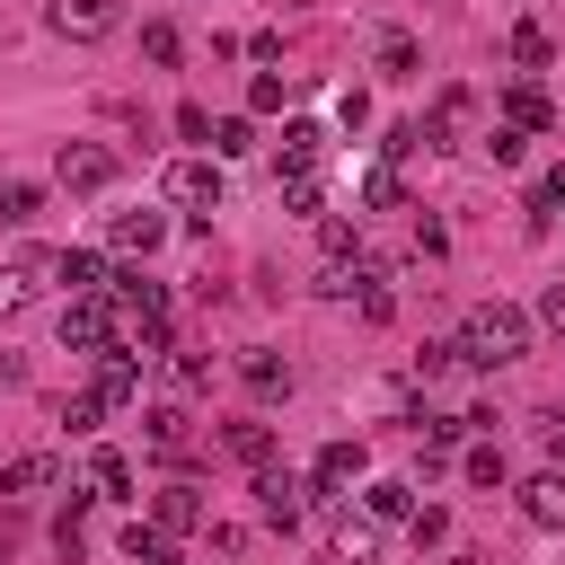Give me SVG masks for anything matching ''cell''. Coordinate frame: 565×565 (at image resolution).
<instances>
[{
  "mask_svg": "<svg viewBox=\"0 0 565 565\" xmlns=\"http://www.w3.org/2000/svg\"><path fill=\"white\" fill-rule=\"evenodd\" d=\"M530 335H539L530 309H512V300H477V309L459 318V344H450V353H459L468 371H512V362L530 353Z\"/></svg>",
  "mask_w": 565,
  "mask_h": 565,
  "instance_id": "1",
  "label": "cell"
},
{
  "mask_svg": "<svg viewBox=\"0 0 565 565\" xmlns=\"http://www.w3.org/2000/svg\"><path fill=\"white\" fill-rule=\"evenodd\" d=\"M159 194L212 221V212H221V159H168V177H159Z\"/></svg>",
  "mask_w": 565,
  "mask_h": 565,
  "instance_id": "2",
  "label": "cell"
},
{
  "mask_svg": "<svg viewBox=\"0 0 565 565\" xmlns=\"http://www.w3.org/2000/svg\"><path fill=\"white\" fill-rule=\"evenodd\" d=\"M62 344H79V353H106V344H115V318H106L97 291H71V300H62Z\"/></svg>",
  "mask_w": 565,
  "mask_h": 565,
  "instance_id": "3",
  "label": "cell"
},
{
  "mask_svg": "<svg viewBox=\"0 0 565 565\" xmlns=\"http://www.w3.org/2000/svg\"><path fill=\"white\" fill-rule=\"evenodd\" d=\"M256 512H265L274 530H300V512H309V486H300L291 468H256Z\"/></svg>",
  "mask_w": 565,
  "mask_h": 565,
  "instance_id": "4",
  "label": "cell"
},
{
  "mask_svg": "<svg viewBox=\"0 0 565 565\" xmlns=\"http://www.w3.org/2000/svg\"><path fill=\"white\" fill-rule=\"evenodd\" d=\"M115 26H124L115 0H53V35H71V44H106Z\"/></svg>",
  "mask_w": 565,
  "mask_h": 565,
  "instance_id": "5",
  "label": "cell"
},
{
  "mask_svg": "<svg viewBox=\"0 0 565 565\" xmlns=\"http://www.w3.org/2000/svg\"><path fill=\"white\" fill-rule=\"evenodd\" d=\"M318 159H327V132H318L309 115H291L282 141H274V168H282V177H318Z\"/></svg>",
  "mask_w": 565,
  "mask_h": 565,
  "instance_id": "6",
  "label": "cell"
},
{
  "mask_svg": "<svg viewBox=\"0 0 565 565\" xmlns=\"http://www.w3.org/2000/svg\"><path fill=\"white\" fill-rule=\"evenodd\" d=\"M362 468H371V459H362V441H327V450H318V468H309V494H327V503H335L344 486H362Z\"/></svg>",
  "mask_w": 565,
  "mask_h": 565,
  "instance_id": "7",
  "label": "cell"
},
{
  "mask_svg": "<svg viewBox=\"0 0 565 565\" xmlns=\"http://www.w3.org/2000/svg\"><path fill=\"white\" fill-rule=\"evenodd\" d=\"M53 177H62L71 194H97V185L115 177V159H106L97 141H62V159H53Z\"/></svg>",
  "mask_w": 565,
  "mask_h": 565,
  "instance_id": "8",
  "label": "cell"
},
{
  "mask_svg": "<svg viewBox=\"0 0 565 565\" xmlns=\"http://www.w3.org/2000/svg\"><path fill=\"white\" fill-rule=\"evenodd\" d=\"M150 530H168V539H194L203 530V494L177 477V486H159V503H150Z\"/></svg>",
  "mask_w": 565,
  "mask_h": 565,
  "instance_id": "9",
  "label": "cell"
},
{
  "mask_svg": "<svg viewBox=\"0 0 565 565\" xmlns=\"http://www.w3.org/2000/svg\"><path fill=\"white\" fill-rule=\"evenodd\" d=\"M238 380H247V397H291V362L274 344H247L238 353Z\"/></svg>",
  "mask_w": 565,
  "mask_h": 565,
  "instance_id": "10",
  "label": "cell"
},
{
  "mask_svg": "<svg viewBox=\"0 0 565 565\" xmlns=\"http://www.w3.org/2000/svg\"><path fill=\"white\" fill-rule=\"evenodd\" d=\"M521 521L530 530H565V468H547V477L521 486Z\"/></svg>",
  "mask_w": 565,
  "mask_h": 565,
  "instance_id": "11",
  "label": "cell"
},
{
  "mask_svg": "<svg viewBox=\"0 0 565 565\" xmlns=\"http://www.w3.org/2000/svg\"><path fill=\"white\" fill-rule=\"evenodd\" d=\"M88 397H97V406H132V397H141V362L106 344V362H97V388H88Z\"/></svg>",
  "mask_w": 565,
  "mask_h": 565,
  "instance_id": "12",
  "label": "cell"
},
{
  "mask_svg": "<svg viewBox=\"0 0 565 565\" xmlns=\"http://www.w3.org/2000/svg\"><path fill=\"white\" fill-rule=\"evenodd\" d=\"M124 256H150V247H168V212H115V230H106Z\"/></svg>",
  "mask_w": 565,
  "mask_h": 565,
  "instance_id": "13",
  "label": "cell"
},
{
  "mask_svg": "<svg viewBox=\"0 0 565 565\" xmlns=\"http://www.w3.org/2000/svg\"><path fill=\"white\" fill-rule=\"evenodd\" d=\"M141 424H150V450H159V459H185V450H194V424H185V406H150Z\"/></svg>",
  "mask_w": 565,
  "mask_h": 565,
  "instance_id": "14",
  "label": "cell"
},
{
  "mask_svg": "<svg viewBox=\"0 0 565 565\" xmlns=\"http://www.w3.org/2000/svg\"><path fill=\"white\" fill-rule=\"evenodd\" d=\"M35 274H53V256H18V265H0V318H18V309L35 300Z\"/></svg>",
  "mask_w": 565,
  "mask_h": 565,
  "instance_id": "15",
  "label": "cell"
},
{
  "mask_svg": "<svg viewBox=\"0 0 565 565\" xmlns=\"http://www.w3.org/2000/svg\"><path fill=\"white\" fill-rule=\"evenodd\" d=\"M503 124H512V132H547V88L512 79V88H503Z\"/></svg>",
  "mask_w": 565,
  "mask_h": 565,
  "instance_id": "16",
  "label": "cell"
},
{
  "mask_svg": "<svg viewBox=\"0 0 565 565\" xmlns=\"http://www.w3.org/2000/svg\"><path fill=\"white\" fill-rule=\"evenodd\" d=\"M62 468H53V450H26V459H0V494H35V486H53Z\"/></svg>",
  "mask_w": 565,
  "mask_h": 565,
  "instance_id": "17",
  "label": "cell"
},
{
  "mask_svg": "<svg viewBox=\"0 0 565 565\" xmlns=\"http://www.w3.org/2000/svg\"><path fill=\"white\" fill-rule=\"evenodd\" d=\"M344 300H353V309H362L371 327H380V318L397 309V300H388V274H380V265H353V291H344Z\"/></svg>",
  "mask_w": 565,
  "mask_h": 565,
  "instance_id": "18",
  "label": "cell"
},
{
  "mask_svg": "<svg viewBox=\"0 0 565 565\" xmlns=\"http://www.w3.org/2000/svg\"><path fill=\"white\" fill-rule=\"evenodd\" d=\"M221 450H230L238 468H274V433H265V424H230V433H221Z\"/></svg>",
  "mask_w": 565,
  "mask_h": 565,
  "instance_id": "19",
  "label": "cell"
},
{
  "mask_svg": "<svg viewBox=\"0 0 565 565\" xmlns=\"http://www.w3.org/2000/svg\"><path fill=\"white\" fill-rule=\"evenodd\" d=\"M512 62H521V71H547V62H556V35H547L539 18H521V26H512Z\"/></svg>",
  "mask_w": 565,
  "mask_h": 565,
  "instance_id": "20",
  "label": "cell"
},
{
  "mask_svg": "<svg viewBox=\"0 0 565 565\" xmlns=\"http://www.w3.org/2000/svg\"><path fill=\"white\" fill-rule=\"evenodd\" d=\"M380 71H388V79H415V71H424V44H415L406 26H388V35H380Z\"/></svg>",
  "mask_w": 565,
  "mask_h": 565,
  "instance_id": "21",
  "label": "cell"
},
{
  "mask_svg": "<svg viewBox=\"0 0 565 565\" xmlns=\"http://www.w3.org/2000/svg\"><path fill=\"white\" fill-rule=\"evenodd\" d=\"M53 274H62L71 291H106V256H97V247H71V256H53Z\"/></svg>",
  "mask_w": 565,
  "mask_h": 565,
  "instance_id": "22",
  "label": "cell"
},
{
  "mask_svg": "<svg viewBox=\"0 0 565 565\" xmlns=\"http://www.w3.org/2000/svg\"><path fill=\"white\" fill-rule=\"evenodd\" d=\"M362 503H371V521H415V494H406L397 477H371V486H362Z\"/></svg>",
  "mask_w": 565,
  "mask_h": 565,
  "instance_id": "23",
  "label": "cell"
},
{
  "mask_svg": "<svg viewBox=\"0 0 565 565\" xmlns=\"http://www.w3.org/2000/svg\"><path fill=\"white\" fill-rule=\"evenodd\" d=\"M371 556H380V530L344 512V521H335V565H371Z\"/></svg>",
  "mask_w": 565,
  "mask_h": 565,
  "instance_id": "24",
  "label": "cell"
},
{
  "mask_svg": "<svg viewBox=\"0 0 565 565\" xmlns=\"http://www.w3.org/2000/svg\"><path fill=\"white\" fill-rule=\"evenodd\" d=\"M35 212H44V185H26V177H9V185H0V221H9V230H26Z\"/></svg>",
  "mask_w": 565,
  "mask_h": 565,
  "instance_id": "25",
  "label": "cell"
},
{
  "mask_svg": "<svg viewBox=\"0 0 565 565\" xmlns=\"http://www.w3.org/2000/svg\"><path fill=\"white\" fill-rule=\"evenodd\" d=\"M141 53H150L159 71H177V62H185V35H177L168 18H150V26H141Z\"/></svg>",
  "mask_w": 565,
  "mask_h": 565,
  "instance_id": "26",
  "label": "cell"
},
{
  "mask_svg": "<svg viewBox=\"0 0 565 565\" xmlns=\"http://www.w3.org/2000/svg\"><path fill=\"white\" fill-rule=\"evenodd\" d=\"M124 556H132V565H177V556H168V530H150V521L124 530Z\"/></svg>",
  "mask_w": 565,
  "mask_h": 565,
  "instance_id": "27",
  "label": "cell"
},
{
  "mask_svg": "<svg viewBox=\"0 0 565 565\" xmlns=\"http://www.w3.org/2000/svg\"><path fill=\"white\" fill-rule=\"evenodd\" d=\"M238 150H256V124L247 115H221L212 124V159H238Z\"/></svg>",
  "mask_w": 565,
  "mask_h": 565,
  "instance_id": "28",
  "label": "cell"
},
{
  "mask_svg": "<svg viewBox=\"0 0 565 565\" xmlns=\"http://www.w3.org/2000/svg\"><path fill=\"white\" fill-rule=\"evenodd\" d=\"M362 203H371V212H397V203H406V185H397V168H388V159L362 177Z\"/></svg>",
  "mask_w": 565,
  "mask_h": 565,
  "instance_id": "29",
  "label": "cell"
},
{
  "mask_svg": "<svg viewBox=\"0 0 565 565\" xmlns=\"http://www.w3.org/2000/svg\"><path fill=\"white\" fill-rule=\"evenodd\" d=\"M247 106H256V115L291 106V79H282V71H256V79H247Z\"/></svg>",
  "mask_w": 565,
  "mask_h": 565,
  "instance_id": "30",
  "label": "cell"
},
{
  "mask_svg": "<svg viewBox=\"0 0 565 565\" xmlns=\"http://www.w3.org/2000/svg\"><path fill=\"white\" fill-rule=\"evenodd\" d=\"M168 371H177V388H212V362L194 344H168Z\"/></svg>",
  "mask_w": 565,
  "mask_h": 565,
  "instance_id": "31",
  "label": "cell"
},
{
  "mask_svg": "<svg viewBox=\"0 0 565 565\" xmlns=\"http://www.w3.org/2000/svg\"><path fill=\"white\" fill-rule=\"evenodd\" d=\"M88 477H97L106 494H132V459H124V450H97V459H88Z\"/></svg>",
  "mask_w": 565,
  "mask_h": 565,
  "instance_id": "32",
  "label": "cell"
},
{
  "mask_svg": "<svg viewBox=\"0 0 565 565\" xmlns=\"http://www.w3.org/2000/svg\"><path fill=\"white\" fill-rule=\"evenodd\" d=\"M521 150H530V132H512V124L486 132V159H494V168H521Z\"/></svg>",
  "mask_w": 565,
  "mask_h": 565,
  "instance_id": "33",
  "label": "cell"
},
{
  "mask_svg": "<svg viewBox=\"0 0 565 565\" xmlns=\"http://www.w3.org/2000/svg\"><path fill=\"white\" fill-rule=\"evenodd\" d=\"M468 477H477V486H503V477H512V468H503V441H477V450H468Z\"/></svg>",
  "mask_w": 565,
  "mask_h": 565,
  "instance_id": "34",
  "label": "cell"
},
{
  "mask_svg": "<svg viewBox=\"0 0 565 565\" xmlns=\"http://www.w3.org/2000/svg\"><path fill=\"white\" fill-rule=\"evenodd\" d=\"M97 415H106V406H97L88 388H79V397H62V424H71V433H97Z\"/></svg>",
  "mask_w": 565,
  "mask_h": 565,
  "instance_id": "35",
  "label": "cell"
},
{
  "mask_svg": "<svg viewBox=\"0 0 565 565\" xmlns=\"http://www.w3.org/2000/svg\"><path fill=\"white\" fill-rule=\"evenodd\" d=\"M556 203H565V168H547V177H539V185H530V212H539V221H547V212H556Z\"/></svg>",
  "mask_w": 565,
  "mask_h": 565,
  "instance_id": "36",
  "label": "cell"
},
{
  "mask_svg": "<svg viewBox=\"0 0 565 565\" xmlns=\"http://www.w3.org/2000/svg\"><path fill=\"white\" fill-rule=\"evenodd\" d=\"M282 203H291V212H318L327 194H318V177H282Z\"/></svg>",
  "mask_w": 565,
  "mask_h": 565,
  "instance_id": "37",
  "label": "cell"
},
{
  "mask_svg": "<svg viewBox=\"0 0 565 565\" xmlns=\"http://www.w3.org/2000/svg\"><path fill=\"white\" fill-rule=\"evenodd\" d=\"M362 406H380V415H415V397H406V388H397V380H380V388H371V397H362Z\"/></svg>",
  "mask_w": 565,
  "mask_h": 565,
  "instance_id": "38",
  "label": "cell"
},
{
  "mask_svg": "<svg viewBox=\"0 0 565 565\" xmlns=\"http://www.w3.org/2000/svg\"><path fill=\"white\" fill-rule=\"evenodd\" d=\"M530 327H556V335H565V282H547V291H539V318H530Z\"/></svg>",
  "mask_w": 565,
  "mask_h": 565,
  "instance_id": "39",
  "label": "cell"
},
{
  "mask_svg": "<svg viewBox=\"0 0 565 565\" xmlns=\"http://www.w3.org/2000/svg\"><path fill=\"white\" fill-rule=\"evenodd\" d=\"M177 132H185V141H203V150H212V115H203V106H177Z\"/></svg>",
  "mask_w": 565,
  "mask_h": 565,
  "instance_id": "40",
  "label": "cell"
},
{
  "mask_svg": "<svg viewBox=\"0 0 565 565\" xmlns=\"http://www.w3.org/2000/svg\"><path fill=\"white\" fill-rule=\"evenodd\" d=\"M406 530H415V547H441V539H450V521H441V512H415Z\"/></svg>",
  "mask_w": 565,
  "mask_h": 565,
  "instance_id": "41",
  "label": "cell"
},
{
  "mask_svg": "<svg viewBox=\"0 0 565 565\" xmlns=\"http://www.w3.org/2000/svg\"><path fill=\"white\" fill-rule=\"evenodd\" d=\"M547 459H556V468H565V424H547Z\"/></svg>",
  "mask_w": 565,
  "mask_h": 565,
  "instance_id": "42",
  "label": "cell"
}]
</instances>
